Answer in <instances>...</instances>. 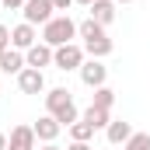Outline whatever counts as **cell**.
<instances>
[{"label": "cell", "instance_id": "1", "mask_svg": "<svg viewBox=\"0 0 150 150\" xmlns=\"http://www.w3.org/2000/svg\"><path fill=\"white\" fill-rule=\"evenodd\" d=\"M45 112L52 115L59 126H74L77 119H80V112H77V105H74V94L67 87H49L45 91Z\"/></svg>", "mask_w": 150, "mask_h": 150}, {"label": "cell", "instance_id": "2", "mask_svg": "<svg viewBox=\"0 0 150 150\" xmlns=\"http://www.w3.org/2000/svg\"><path fill=\"white\" fill-rule=\"evenodd\" d=\"M77 35L84 38V52L91 56V59H105L108 52H112V38L105 35V28L98 25V21H80L77 25Z\"/></svg>", "mask_w": 150, "mask_h": 150}, {"label": "cell", "instance_id": "3", "mask_svg": "<svg viewBox=\"0 0 150 150\" xmlns=\"http://www.w3.org/2000/svg\"><path fill=\"white\" fill-rule=\"evenodd\" d=\"M74 35H77V21H70L67 14H56L49 25H42V42H45V45H52V49H59V45L74 42Z\"/></svg>", "mask_w": 150, "mask_h": 150}, {"label": "cell", "instance_id": "4", "mask_svg": "<svg viewBox=\"0 0 150 150\" xmlns=\"http://www.w3.org/2000/svg\"><path fill=\"white\" fill-rule=\"evenodd\" d=\"M87 59V52H84V45H77V42H67V45H59V49H52V67L56 70H80V63Z\"/></svg>", "mask_w": 150, "mask_h": 150}, {"label": "cell", "instance_id": "5", "mask_svg": "<svg viewBox=\"0 0 150 150\" xmlns=\"http://www.w3.org/2000/svg\"><path fill=\"white\" fill-rule=\"evenodd\" d=\"M52 11H56L52 0H25V7H21V14H25L28 25H49V21L56 18Z\"/></svg>", "mask_w": 150, "mask_h": 150}, {"label": "cell", "instance_id": "6", "mask_svg": "<svg viewBox=\"0 0 150 150\" xmlns=\"http://www.w3.org/2000/svg\"><path fill=\"white\" fill-rule=\"evenodd\" d=\"M80 80L98 91V87H105V80H108V67H105L101 59H84V63H80Z\"/></svg>", "mask_w": 150, "mask_h": 150}, {"label": "cell", "instance_id": "7", "mask_svg": "<svg viewBox=\"0 0 150 150\" xmlns=\"http://www.w3.org/2000/svg\"><path fill=\"white\" fill-rule=\"evenodd\" d=\"M35 42H38V32H35V25L21 21L18 28H11V49H18V52H28V49H32Z\"/></svg>", "mask_w": 150, "mask_h": 150}, {"label": "cell", "instance_id": "8", "mask_svg": "<svg viewBox=\"0 0 150 150\" xmlns=\"http://www.w3.org/2000/svg\"><path fill=\"white\" fill-rule=\"evenodd\" d=\"M18 87H21V94H42L45 91V74L35 70V67H25L18 74Z\"/></svg>", "mask_w": 150, "mask_h": 150}, {"label": "cell", "instance_id": "9", "mask_svg": "<svg viewBox=\"0 0 150 150\" xmlns=\"http://www.w3.org/2000/svg\"><path fill=\"white\" fill-rule=\"evenodd\" d=\"M25 67H35V70H45V67H52V45H45V42H35V45L25 52Z\"/></svg>", "mask_w": 150, "mask_h": 150}, {"label": "cell", "instance_id": "10", "mask_svg": "<svg viewBox=\"0 0 150 150\" xmlns=\"http://www.w3.org/2000/svg\"><path fill=\"white\" fill-rule=\"evenodd\" d=\"M7 150H35V129L32 126H14L7 136Z\"/></svg>", "mask_w": 150, "mask_h": 150}, {"label": "cell", "instance_id": "11", "mask_svg": "<svg viewBox=\"0 0 150 150\" xmlns=\"http://www.w3.org/2000/svg\"><path fill=\"white\" fill-rule=\"evenodd\" d=\"M115 7H119L115 0H94V4L87 7V11H91V21H98L101 28L112 25V21H115Z\"/></svg>", "mask_w": 150, "mask_h": 150}, {"label": "cell", "instance_id": "12", "mask_svg": "<svg viewBox=\"0 0 150 150\" xmlns=\"http://www.w3.org/2000/svg\"><path fill=\"white\" fill-rule=\"evenodd\" d=\"M32 129H35V140H42V143H52V140L59 136V129H63V126H59L52 115H42V119H38Z\"/></svg>", "mask_w": 150, "mask_h": 150}, {"label": "cell", "instance_id": "13", "mask_svg": "<svg viewBox=\"0 0 150 150\" xmlns=\"http://www.w3.org/2000/svg\"><path fill=\"white\" fill-rule=\"evenodd\" d=\"M129 136H133V126H129L126 119H112V122H108V129H105V140L115 143V147H122Z\"/></svg>", "mask_w": 150, "mask_h": 150}, {"label": "cell", "instance_id": "14", "mask_svg": "<svg viewBox=\"0 0 150 150\" xmlns=\"http://www.w3.org/2000/svg\"><path fill=\"white\" fill-rule=\"evenodd\" d=\"M87 126H94V133L98 129H108V122H112V108H98V105H87V112L80 115Z\"/></svg>", "mask_w": 150, "mask_h": 150}, {"label": "cell", "instance_id": "15", "mask_svg": "<svg viewBox=\"0 0 150 150\" xmlns=\"http://www.w3.org/2000/svg\"><path fill=\"white\" fill-rule=\"evenodd\" d=\"M0 70H4V74H21V70H25V56H21L18 49H4V56H0Z\"/></svg>", "mask_w": 150, "mask_h": 150}, {"label": "cell", "instance_id": "16", "mask_svg": "<svg viewBox=\"0 0 150 150\" xmlns=\"http://www.w3.org/2000/svg\"><path fill=\"white\" fill-rule=\"evenodd\" d=\"M91 136H94V126H87L84 119H77L70 126V140H77V143H91Z\"/></svg>", "mask_w": 150, "mask_h": 150}, {"label": "cell", "instance_id": "17", "mask_svg": "<svg viewBox=\"0 0 150 150\" xmlns=\"http://www.w3.org/2000/svg\"><path fill=\"white\" fill-rule=\"evenodd\" d=\"M91 105H98V108H112L115 105V91L105 84V87H98L94 94H91Z\"/></svg>", "mask_w": 150, "mask_h": 150}, {"label": "cell", "instance_id": "18", "mask_svg": "<svg viewBox=\"0 0 150 150\" xmlns=\"http://www.w3.org/2000/svg\"><path fill=\"white\" fill-rule=\"evenodd\" d=\"M122 150H150V133H133L122 143Z\"/></svg>", "mask_w": 150, "mask_h": 150}, {"label": "cell", "instance_id": "19", "mask_svg": "<svg viewBox=\"0 0 150 150\" xmlns=\"http://www.w3.org/2000/svg\"><path fill=\"white\" fill-rule=\"evenodd\" d=\"M0 49H11V28L0 25Z\"/></svg>", "mask_w": 150, "mask_h": 150}, {"label": "cell", "instance_id": "20", "mask_svg": "<svg viewBox=\"0 0 150 150\" xmlns=\"http://www.w3.org/2000/svg\"><path fill=\"white\" fill-rule=\"evenodd\" d=\"M0 4H4L7 11H18V7H25V0H0Z\"/></svg>", "mask_w": 150, "mask_h": 150}, {"label": "cell", "instance_id": "21", "mask_svg": "<svg viewBox=\"0 0 150 150\" xmlns=\"http://www.w3.org/2000/svg\"><path fill=\"white\" fill-rule=\"evenodd\" d=\"M67 150H94V147H91V143H77V140H74V143H70Z\"/></svg>", "mask_w": 150, "mask_h": 150}, {"label": "cell", "instance_id": "22", "mask_svg": "<svg viewBox=\"0 0 150 150\" xmlns=\"http://www.w3.org/2000/svg\"><path fill=\"white\" fill-rule=\"evenodd\" d=\"M70 4H74V0H52V7H56V11H67Z\"/></svg>", "mask_w": 150, "mask_h": 150}, {"label": "cell", "instance_id": "23", "mask_svg": "<svg viewBox=\"0 0 150 150\" xmlns=\"http://www.w3.org/2000/svg\"><path fill=\"white\" fill-rule=\"evenodd\" d=\"M0 150H7V133H0Z\"/></svg>", "mask_w": 150, "mask_h": 150}, {"label": "cell", "instance_id": "24", "mask_svg": "<svg viewBox=\"0 0 150 150\" xmlns=\"http://www.w3.org/2000/svg\"><path fill=\"white\" fill-rule=\"evenodd\" d=\"M74 4H80V7H91V4H94V0H74Z\"/></svg>", "mask_w": 150, "mask_h": 150}, {"label": "cell", "instance_id": "25", "mask_svg": "<svg viewBox=\"0 0 150 150\" xmlns=\"http://www.w3.org/2000/svg\"><path fill=\"white\" fill-rule=\"evenodd\" d=\"M38 150H59V147H56V143H45V147H38Z\"/></svg>", "mask_w": 150, "mask_h": 150}, {"label": "cell", "instance_id": "26", "mask_svg": "<svg viewBox=\"0 0 150 150\" xmlns=\"http://www.w3.org/2000/svg\"><path fill=\"white\" fill-rule=\"evenodd\" d=\"M115 4H133V0H115Z\"/></svg>", "mask_w": 150, "mask_h": 150}, {"label": "cell", "instance_id": "27", "mask_svg": "<svg viewBox=\"0 0 150 150\" xmlns=\"http://www.w3.org/2000/svg\"><path fill=\"white\" fill-rule=\"evenodd\" d=\"M0 56H4V49H0Z\"/></svg>", "mask_w": 150, "mask_h": 150}]
</instances>
